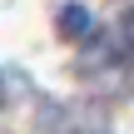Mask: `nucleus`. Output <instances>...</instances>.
Returning <instances> with one entry per match:
<instances>
[{"label": "nucleus", "mask_w": 134, "mask_h": 134, "mask_svg": "<svg viewBox=\"0 0 134 134\" xmlns=\"http://www.w3.org/2000/svg\"><path fill=\"white\" fill-rule=\"evenodd\" d=\"M60 25H65V35H90V10H80V5H65L60 10Z\"/></svg>", "instance_id": "f257e3e1"}, {"label": "nucleus", "mask_w": 134, "mask_h": 134, "mask_svg": "<svg viewBox=\"0 0 134 134\" xmlns=\"http://www.w3.org/2000/svg\"><path fill=\"white\" fill-rule=\"evenodd\" d=\"M124 45H129V55H134V10L124 15Z\"/></svg>", "instance_id": "f03ea898"}]
</instances>
